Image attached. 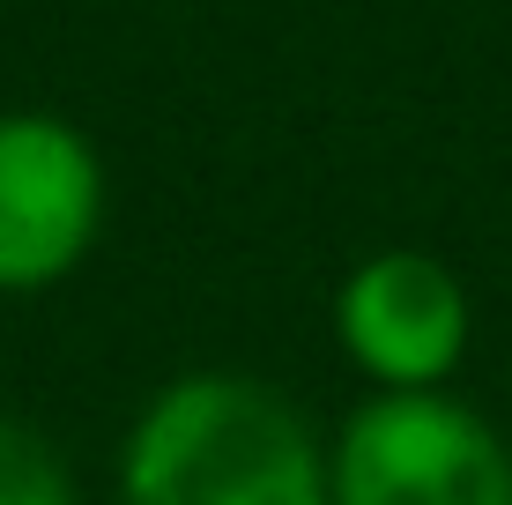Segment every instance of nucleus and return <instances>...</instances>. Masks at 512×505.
Listing matches in <instances>:
<instances>
[{
  "label": "nucleus",
  "instance_id": "f257e3e1",
  "mask_svg": "<svg viewBox=\"0 0 512 505\" xmlns=\"http://www.w3.org/2000/svg\"><path fill=\"white\" fill-rule=\"evenodd\" d=\"M119 505H334L327 439L253 372H179L127 424Z\"/></svg>",
  "mask_w": 512,
  "mask_h": 505
},
{
  "label": "nucleus",
  "instance_id": "f03ea898",
  "mask_svg": "<svg viewBox=\"0 0 512 505\" xmlns=\"http://www.w3.org/2000/svg\"><path fill=\"white\" fill-rule=\"evenodd\" d=\"M334 505H512V454L468 402L372 394L327 439Z\"/></svg>",
  "mask_w": 512,
  "mask_h": 505
},
{
  "label": "nucleus",
  "instance_id": "7ed1b4c3",
  "mask_svg": "<svg viewBox=\"0 0 512 505\" xmlns=\"http://www.w3.org/2000/svg\"><path fill=\"white\" fill-rule=\"evenodd\" d=\"M104 156L60 112H0V298L52 290L97 253Z\"/></svg>",
  "mask_w": 512,
  "mask_h": 505
},
{
  "label": "nucleus",
  "instance_id": "39448f33",
  "mask_svg": "<svg viewBox=\"0 0 512 505\" xmlns=\"http://www.w3.org/2000/svg\"><path fill=\"white\" fill-rule=\"evenodd\" d=\"M0 505H82L60 446L8 409H0Z\"/></svg>",
  "mask_w": 512,
  "mask_h": 505
},
{
  "label": "nucleus",
  "instance_id": "20e7f679",
  "mask_svg": "<svg viewBox=\"0 0 512 505\" xmlns=\"http://www.w3.org/2000/svg\"><path fill=\"white\" fill-rule=\"evenodd\" d=\"M334 342L379 394H431L468 357V290L446 260L386 246L342 275Z\"/></svg>",
  "mask_w": 512,
  "mask_h": 505
}]
</instances>
